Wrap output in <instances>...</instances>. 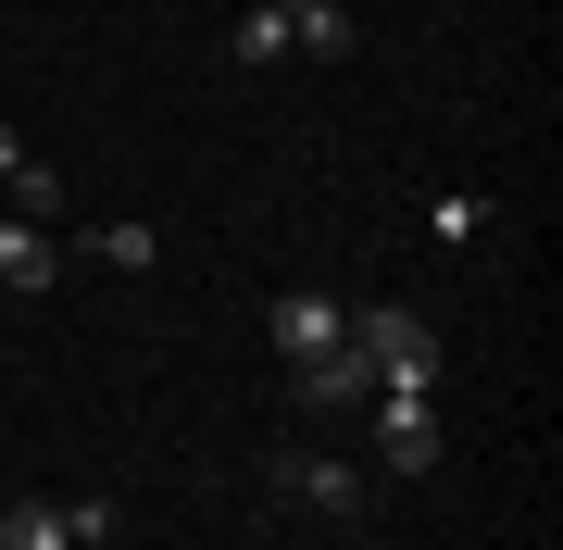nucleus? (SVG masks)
<instances>
[{
	"mask_svg": "<svg viewBox=\"0 0 563 550\" xmlns=\"http://www.w3.org/2000/svg\"><path fill=\"white\" fill-rule=\"evenodd\" d=\"M426 225H439V250H476L488 225H501V201H488V188H439V201H426Z\"/></svg>",
	"mask_w": 563,
	"mask_h": 550,
	"instance_id": "7",
	"label": "nucleus"
},
{
	"mask_svg": "<svg viewBox=\"0 0 563 550\" xmlns=\"http://www.w3.org/2000/svg\"><path fill=\"white\" fill-rule=\"evenodd\" d=\"M351 350H363V375L376 388H413V401H439V326L401 301H376V313H351Z\"/></svg>",
	"mask_w": 563,
	"mask_h": 550,
	"instance_id": "1",
	"label": "nucleus"
},
{
	"mask_svg": "<svg viewBox=\"0 0 563 550\" xmlns=\"http://www.w3.org/2000/svg\"><path fill=\"white\" fill-rule=\"evenodd\" d=\"M25 164H38V150H25L13 125H0V201H13V176H25Z\"/></svg>",
	"mask_w": 563,
	"mask_h": 550,
	"instance_id": "13",
	"label": "nucleus"
},
{
	"mask_svg": "<svg viewBox=\"0 0 563 550\" xmlns=\"http://www.w3.org/2000/svg\"><path fill=\"white\" fill-rule=\"evenodd\" d=\"M113 526H125V501H113V489H76V501H63V538H76V550H101Z\"/></svg>",
	"mask_w": 563,
	"mask_h": 550,
	"instance_id": "12",
	"label": "nucleus"
},
{
	"mask_svg": "<svg viewBox=\"0 0 563 550\" xmlns=\"http://www.w3.org/2000/svg\"><path fill=\"white\" fill-rule=\"evenodd\" d=\"M288 50H351V0H288Z\"/></svg>",
	"mask_w": 563,
	"mask_h": 550,
	"instance_id": "8",
	"label": "nucleus"
},
{
	"mask_svg": "<svg viewBox=\"0 0 563 550\" xmlns=\"http://www.w3.org/2000/svg\"><path fill=\"white\" fill-rule=\"evenodd\" d=\"M276 489L301 501V513H339V526H351V513L376 501V475H363V463H339V450H288V463H276Z\"/></svg>",
	"mask_w": 563,
	"mask_h": 550,
	"instance_id": "4",
	"label": "nucleus"
},
{
	"mask_svg": "<svg viewBox=\"0 0 563 550\" xmlns=\"http://www.w3.org/2000/svg\"><path fill=\"white\" fill-rule=\"evenodd\" d=\"M88 250H101V263H139V276L163 263V238H151L139 213H113V225H88Z\"/></svg>",
	"mask_w": 563,
	"mask_h": 550,
	"instance_id": "11",
	"label": "nucleus"
},
{
	"mask_svg": "<svg viewBox=\"0 0 563 550\" xmlns=\"http://www.w3.org/2000/svg\"><path fill=\"white\" fill-rule=\"evenodd\" d=\"M263 338L288 350V375H301V363H325V350L351 338V313L325 301V288H276V301H263Z\"/></svg>",
	"mask_w": 563,
	"mask_h": 550,
	"instance_id": "2",
	"label": "nucleus"
},
{
	"mask_svg": "<svg viewBox=\"0 0 563 550\" xmlns=\"http://www.w3.org/2000/svg\"><path fill=\"white\" fill-rule=\"evenodd\" d=\"M0 550H76V538H63V501H13V513H0Z\"/></svg>",
	"mask_w": 563,
	"mask_h": 550,
	"instance_id": "10",
	"label": "nucleus"
},
{
	"mask_svg": "<svg viewBox=\"0 0 563 550\" xmlns=\"http://www.w3.org/2000/svg\"><path fill=\"white\" fill-rule=\"evenodd\" d=\"M0 276H13V288H51V276H63V250H51V225H25V213H0Z\"/></svg>",
	"mask_w": 563,
	"mask_h": 550,
	"instance_id": "6",
	"label": "nucleus"
},
{
	"mask_svg": "<svg viewBox=\"0 0 563 550\" xmlns=\"http://www.w3.org/2000/svg\"><path fill=\"white\" fill-rule=\"evenodd\" d=\"M376 463L388 475H439V401H413V388H376Z\"/></svg>",
	"mask_w": 563,
	"mask_h": 550,
	"instance_id": "3",
	"label": "nucleus"
},
{
	"mask_svg": "<svg viewBox=\"0 0 563 550\" xmlns=\"http://www.w3.org/2000/svg\"><path fill=\"white\" fill-rule=\"evenodd\" d=\"M288 388H301V413H363V401H376V375H363V350H351V338L325 350V363H301Z\"/></svg>",
	"mask_w": 563,
	"mask_h": 550,
	"instance_id": "5",
	"label": "nucleus"
},
{
	"mask_svg": "<svg viewBox=\"0 0 563 550\" xmlns=\"http://www.w3.org/2000/svg\"><path fill=\"white\" fill-rule=\"evenodd\" d=\"M239 63H288V0H239Z\"/></svg>",
	"mask_w": 563,
	"mask_h": 550,
	"instance_id": "9",
	"label": "nucleus"
}]
</instances>
